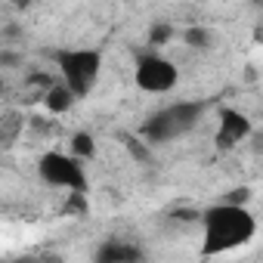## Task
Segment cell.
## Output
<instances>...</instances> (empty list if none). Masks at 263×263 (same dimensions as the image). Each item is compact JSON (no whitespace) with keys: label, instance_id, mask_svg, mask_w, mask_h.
Listing matches in <instances>:
<instances>
[{"label":"cell","instance_id":"3","mask_svg":"<svg viewBox=\"0 0 263 263\" xmlns=\"http://www.w3.org/2000/svg\"><path fill=\"white\" fill-rule=\"evenodd\" d=\"M53 62L59 68V81L68 84L78 99H84L96 87V81L102 74V53L96 47H65V50H56Z\"/></svg>","mask_w":263,"mask_h":263},{"label":"cell","instance_id":"6","mask_svg":"<svg viewBox=\"0 0 263 263\" xmlns=\"http://www.w3.org/2000/svg\"><path fill=\"white\" fill-rule=\"evenodd\" d=\"M248 137H251V121H248V115H241L238 108H223L220 118H217V134H214L217 149L229 152V149L241 146Z\"/></svg>","mask_w":263,"mask_h":263},{"label":"cell","instance_id":"1","mask_svg":"<svg viewBox=\"0 0 263 263\" xmlns=\"http://www.w3.org/2000/svg\"><path fill=\"white\" fill-rule=\"evenodd\" d=\"M257 238V217L245 201L220 198L217 204L201 211V254L220 257L232 254Z\"/></svg>","mask_w":263,"mask_h":263},{"label":"cell","instance_id":"5","mask_svg":"<svg viewBox=\"0 0 263 263\" xmlns=\"http://www.w3.org/2000/svg\"><path fill=\"white\" fill-rule=\"evenodd\" d=\"M134 84H137V90H143L149 96H164V93L177 90L180 68L164 53H143L134 65Z\"/></svg>","mask_w":263,"mask_h":263},{"label":"cell","instance_id":"10","mask_svg":"<svg viewBox=\"0 0 263 263\" xmlns=\"http://www.w3.org/2000/svg\"><path fill=\"white\" fill-rule=\"evenodd\" d=\"M167 37H174V28H171V25H155V28L149 31V41H152V44H167Z\"/></svg>","mask_w":263,"mask_h":263},{"label":"cell","instance_id":"2","mask_svg":"<svg viewBox=\"0 0 263 263\" xmlns=\"http://www.w3.org/2000/svg\"><path fill=\"white\" fill-rule=\"evenodd\" d=\"M201 111H204V105L201 102H192V99H183V102H174L167 108H158V111H152L140 124V137L149 146L174 143V140L186 137L189 130L201 121Z\"/></svg>","mask_w":263,"mask_h":263},{"label":"cell","instance_id":"4","mask_svg":"<svg viewBox=\"0 0 263 263\" xmlns=\"http://www.w3.org/2000/svg\"><path fill=\"white\" fill-rule=\"evenodd\" d=\"M37 177L41 183L53 186V189H65V192H87V171H84V158H78L74 152H44L37 158Z\"/></svg>","mask_w":263,"mask_h":263},{"label":"cell","instance_id":"8","mask_svg":"<svg viewBox=\"0 0 263 263\" xmlns=\"http://www.w3.org/2000/svg\"><path fill=\"white\" fill-rule=\"evenodd\" d=\"M140 257H143L140 248L124 245V241H108V245H102V248L96 251V260H99V263H134V260H140Z\"/></svg>","mask_w":263,"mask_h":263},{"label":"cell","instance_id":"9","mask_svg":"<svg viewBox=\"0 0 263 263\" xmlns=\"http://www.w3.org/2000/svg\"><path fill=\"white\" fill-rule=\"evenodd\" d=\"M68 152H74L78 158H93L96 155V143H93V137L87 134V130H78V134L71 137V143H68Z\"/></svg>","mask_w":263,"mask_h":263},{"label":"cell","instance_id":"7","mask_svg":"<svg viewBox=\"0 0 263 263\" xmlns=\"http://www.w3.org/2000/svg\"><path fill=\"white\" fill-rule=\"evenodd\" d=\"M74 99H78L74 90H71L68 84H62V81H59V84H50L47 93H44V105H47L50 115H65V111L74 105Z\"/></svg>","mask_w":263,"mask_h":263}]
</instances>
